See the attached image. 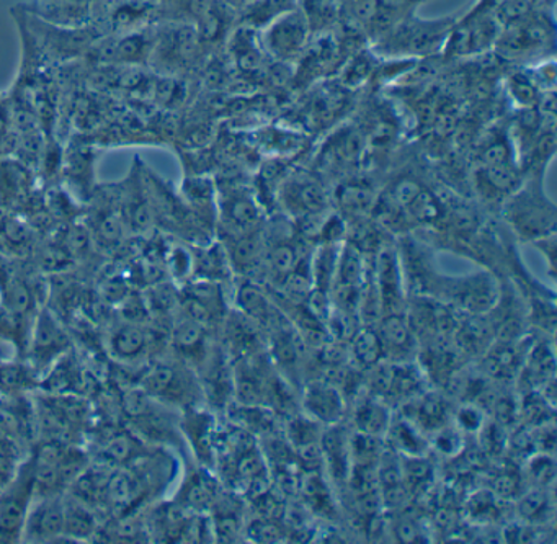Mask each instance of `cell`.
<instances>
[{"instance_id":"cell-39","label":"cell","mask_w":557,"mask_h":544,"mask_svg":"<svg viewBox=\"0 0 557 544\" xmlns=\"http://www.w3.org/2000/svg\"><path fill=\"white\" fill-rule=\"evenodd\" d=\"M276 537H280V531L278 528H276V524L263 523L257 527L256 540L275 541Z\"/></svg>"},{"instance_id":"cell-32","label":"cell","mask_w":557,"mask_h":544,"mask_svg":"<svg viewBox=\"0 0 557 544\" xmlns=\"http://www.w3.org/2000/svg\"><path fill=\"white\" fill-rule=\"evenodd\" d=\"M4 299L14 316L25 314L30 309V289L17 275L4 276Z\"/></svg>"},{"instance_id":"cell-12","label":"cell","mask_w":557,"mask_h":544,"mask_svg":"<svg viewBox=\"0 0 557 544\" xmlns=\"http://www.w3.org/2000/svg\"><path fill=\"white\" fill-rule=\"evenodd\" d=\"M35 489V474L21 479L0 497V543L21 536L28 515L30 495Z\"/></svg>"},{"instance_id":"cell-4","label":"cell","mask_w":557,"mask_h":544,"mask_svg":"<svg viewBox=\"0 0 557 544\" xmlns=\"http://www.w3.org/2000/svg\"><path fill=\"white\" fill-rule=\"evenodd\" d=\"M500 25L491 12H475L469 9L456 18L446 37L440 58L443 63H462L492 53L497 44Z\"/></svg>"},{"instance_id":"cell-34","label":"cell","mask_w":557,"mask_h":544,"mask_svg":"<svg viewBox=\"0 0 557 544\" xmlns=\"http://www.w3.org/2000/svg\"><path fill=\"white\" fill-rule=\"evenodd\" d=\"M484 425V412L478 406H462L456 412V426L459 432L475 433Z\"/></svg>"},{"instance_id":"cell-14","label":"cell","mask_w":557,"mask_h":544,"mask_svg":"<svg viewBox=\"0 0 557 544\" xmlns=\"http://www.w3.org/2000/svg\"><path fill=\"white\" fill-rule=\"evenodd\" d=\"M384 355H393L397 363L409 361V355L416 347V332L410 327L409 319L404 312L384 314L381 319L380 332Z\"/></svg>"},{"instance_id":"cell-7","label":"cell","mask_w":557,"mask_h":544,"mask_svg":"<svg viewBox=\"0 0 557 544\" xmlns=\"http://www.w3.org/2000/svg\"><path fill=\"white\" fill-rule=\"evenodd\" d=\"M260 44L273 63L295 66L311 40L312 32L301 8L286 12L259 32Z\"/></svg>"},{"instance_id":"cell-28","label":"cell","mask_w":557,"mask_h":544,"mask_svg":"<svg viewBox=\"0 0 557 544\" xmlns=\"http://www.w3.org/2000/svg\"><path fill=\"white\" fill-rule=\"evenodd\" d=\"M337 200L341 203L342 210L360 217L361 213H367L373 207L374 194L367 184L348 182V184L342 185L338 188Z\"/></svg>"},{"instance_id":"cell-19","label":"cell","mask_w":557,"mask_h":544,"mask_svg":"<svg viewBox=\"0 0 557 544\" xmlns=\"http://www.w3.org/2000/svg\"><path fill=\"white\" fill-rule=\"evenodd\" d=\"M184 200L190 207V213L201 220H214L218 218V190L213 182L208 177H190L184 182Z\"/></svg>"},{"instance_id":"cell-2","label":"cell","mask_w":557,"mask_h":544,"mask_svg":"<svg viewBox=\"0 0 557 544\" xmlns=\"http://www.w3.org/2000/svg\"><path fill=\"white\" fill-rule=\"evenodd\" d=\"M556 5H543L508 27L500 28L494 53L507 66H530L556 58Z\"/></svg>"},{"instance_id":"cell-9","label":"cell","mask_w":557,"mask_h":544,"mask_svg":"<svg viewBox=\"0 0 557 544\" xmlns=\"http://www.w3.org/2000/svg\"><path fill=\"white\" fill-rule=\"evenodd\" d=\"M226 227L227 236L239 237L259 231L262 210L259 201L246 188H231L224 197L218 195V218Z\"/></svg>"},{"instance_id":"cell-3","label":"cell","mask_w":557,"mask_h":544,"mask_svg":"<svg viewBox=\"0 0 557 544\" xmlns=\"http://www.w3.org/2000/svg\"><path fill=\"white\" fill-rule=\"evenodd\" d=\"M544 175H527L520 187L505 198L502 214L515 236L533 244L556 234V205L544 191Z\"/></svg>"},{"instance_id":"cell-18","label":"cell","mask_w":557,"mask_h":544,"mask_svg":"<svg viewBox=\"0 0 557 544\" xmlns=\"http://www.w3.org/2000/svg\"><path fill=\"white\" fill-rule=\"evenodd\" d=\"M298 5L299 0H252L243 11L237 12L236 25L260 32Z\"/></svg>"},{"instance_id":"cell-11","label":"cell","mask_w":557,"mask_h":544,"mask_svg":"<svg viewBox=\"0 0 557 544\" xmlns=\"http://www.w3.org/2000/svg\"><path fill=\"white\" fill-rule=\"evenodd\" d=\"M302 409L309 419L321 425L341 423L345 416V400L341 387L329 381H311L302 393Z\"/></svg>"},{"instance_id":"cell-22","label":"cell","mask_w":557,"mask_h":544,"mask_svg":"<svg viewBox=\"0 0 557 544\" xmlns=\"http://www.w3.org/2000/svg\"><path fill=\"white\" fill-rule=\"evenodd\" d=\"M387 433L393 440V448L404 456H425L429 442L423 438L422 430L409 417L391 422Z\"/></svg>"},{"instance_id":"cell-38","label":"cell","mask_w":557,"mask_h":544,"mask_svg":"<svg viewBox=\"0 0 557 544\" xmlns=\"http://www.w3.org/2000/svg\"><path fill=\"white\" fill-rule=\"evenodd\" d=\"M396 534L400 541H406V543H413V541H419V537H422L420 524L412 520H406L397 524Z\"/></svg>"},{"instance_id":"cell-37","label":"cell","mask_w":557,"mask_h":544,"mask_svg":"<svg viewBox=\"0 0 557 544\" xmlns=\"http://www.w3.org/2000/svg\"><path fill=\"white\" fill-rule=\"evenodd\" d=\"M28 376L21 367L0 368V387H18L27 383Z\"/></svg>"},{"instance_id":"cell-25","label":"cell","mask_w":557,"mask_h":544,"mask_svg":"<svg viewBox=\"0 0 557 544\" xmlns=\"http://www.w3.org/2000/svg\"><path fill=\"white\" fill-rule=\"evenodd\" d=\"M485 368L494 378H510L520 370V348L510 342H502L488 350L485 357Z\"/></svg>"},{"instance_id":"cell-40","label":"cell","mask_w":557,"mask_h":544,"mask_svg":"<svg viewBox=\"0 0 557 544\" xmlns=\"http://www.w3.org/2000/svg\"><path fill=\"white\" fill-rule=\"evenodd\" d=\"M495 489H497L498 494L504 495V497H510L515 492V484L510 481L508 475H502V478L497 479V482H495Z\"/></svg>"},{"instance_id":"cell-23","label":"cell","mask_w":557,"mask_h":544,"mask_svg":"<svg viewBox=\"0 0 557 544\" xmlns=\"http://www.w3.org/2000/svg\"><path fill=\"white\" fill-rule=\"evenodd\" d=\"M141 494V484L128 472H115L106 482L103 498L113 511H123L132 507L133 502Z\"/></svg>"},{"instance_id":"cell-26","label":"cell","mask_w":557,"mask_h":544,"mask_svg":"<svg viewBox=\"0 0 557 544\" xmlns=\"http://www.w3.org/2000/svg\"><path fill=\"white\" fill-rule=\"evenodd\" d=\"M205 331L207 327L198 324L194 319L184 318L175 324L172 341L182 354L187 357H198L205 348Z\"/></svg>"},{"instance_id":"cell-1","label":"cell","mask_w":557,"mask_h":544,"mask_svg":"<svg viewBox=\"0 0 557 544\" xmlns=\"http://www.w3.org/2000/svg\"><path fill=\"white\" fill-rule=\"evenodd\" d=\"M456 18H422L417 11L410 12L368 47L381 60L422 61L440 57Z\"/></svg>"},{"instance_id":"cell-24","label":"cell","mask_w":557,"mask_h":544,"mask_svg":"<svg viewBox=\"0 0 557 544\" xmlns=\"http://www.w3.org/2000/svg\"><path fill=\"white\" fill-rule=\"evenodd\" d=\"M348 355L351 360L363 368L370 370L371 367L383 360V344H381L380 334L374 332L371 327L358 329L351 335L350 347H348Z\"/></svg>"},{"instance_id":"cell-31","label":"cell","mask_w":557,"mask_h":544,"mask_svg":"<svg viewBox=\"0 0 557 544\" xmlns=\"http://www.w3.org/2000/svg\"><path fill=\"white\" fill-rule=\"evenodd\" d=\"M322 425L308 416L295 417L288 423V438L295 448L299 446L311 445V443H321Z\"/></svg>"},{"instance_id":"cell-21","label":"cell","mask_w":557,"mask_h":544,"mask_svg":"<svg viewBox=\"0 0 557 544\" xmlns=\"http://www.w3.org/2000/svg\"><path fill=\"white\" fill-rule=\"evenodd\" d=\"M148 347V335L135 324H125L116 329L110 338L113 357L122 361L138 360Z\"/></svg>"},{"instance_id":"cell-20","label":"cell","mask_w":557,"mask_h":544,"mask_svg":"<svg viewBox=\"0 0 557 544\" xmlns=\"http://www.w3.org/2000/svg\"><path fill=\"white\" fill-rule=\"evenodd\" d=\"M355 422H357L358 432L373 436L384 435L389 429V409L383 399L370 394L358 404L357 410H355Z\"/></svg>"},{"instance_id":"cell-33","label":"cell","mask_w":557,"mask_h":544,"mask_svg":"<svg viewBox=\"0 0 557 544\" xmlns=\"http://www.w3.org/2000/svg\"><path fill=\"white\" fill-rule=\"evenodd\" d=\"M433 446H435L442 455L456 456L462 449L461 432H459L458 429L442 426V429L436 430Z\"/></svg>"},{"instance_id":"cell-29","label":"cell","mask_w":557,"mask_h":544,"mask_svg":"<svg viewBox=\"0 0 557 544\" xmlns=\"http://www.w3.org/2000/svg\"><path fill=\"white\" fill-rule=\"evenodd\" d=\"M96 530L94 515L84 507L83 502L77 500L64 504V534L74 537H87Z\"/></svg>"},{"instance_id":"cell-5","label":"cell","mask_w":557,"mask_h":544,"mask_svg":"<svg viewBox=\"0 0 557 544\" xmlns=\"http://www.w3.org/2000/svg\"><path fill=\"white\" fill-rule=\"evenodd\" d=\"M203 47L197 27L188 22L175 21L156 30L154 47L149 61L164 67L162 74L175 76L197 63Z\"/></svg>"},{"instance_id":"cell-10","label":"cell","mask_w":557,"mask_h":544,"mask_svg":"<svg viewBox=\"0 0 557 544\" xmlns=\"http://www.w3.org/2000/svg\"><path fill=\"white\" fill-rule=\"evenodd\" d=\"M143 390L154 397V399L165 400V403L178 404L188 403L194 397L190 376L181 368L171 363H158L146 371L143 378Z\"/></svg>"},{"instance_id":"cell-30","label":"cell","mask_w":557,"mask_h":544,"mask_svg":"<svg viewBox=\"0 0 557 544\" xmlns=\"http://www.w3.org/2000/svg\"><path fill=\"white\" fill-rule=\"evenodd\" d=\"M518 514L530 524L543 523L553 514V504L546 492L531 491L518 502Z\"/></svg>"},{"instance_id":"cell-8","label":"cell","mask_w":557,"mask_h":544,"mask_svg":"<svg viewBox=\"0 0 557 544\" xmlns=\"http://www.w3.org/2000/svg\"><path fill=\"white\" fill-rule=\"evenodd\" d=\"M282 208L296 221L327 210L329 197L322 182L308 171H293L280 182Z\"/></svg>"},{"instance_id":"cell-35","label":"cell","mask_w":557,"mask_h":544,"mask_svg":"<svg viewBox=\"0 0 557 544\" xmlns=\"http://www.w3.org/2000/svg\"><path fill=\"white\" fill-rule=\"evenodd\" d=\"M136 446L133 445V440L126 435L115 436L110 440L106 446V456L110 461L126 462L129 461L132 455H135Z\"/></svg>"},{"instance_id":"cell-15","label":"cell","mask_w":557,"mask_h":544,"mask_svg":"<svg viewBox=\"0 0 557 544\" xmlns=\"http://www.w3.org/2000/svg\"><path fill=\"white\" fill-rule=\"evenodd\" d=\"M67 347H70V338L60 322L50 312H41L35 325L34 341H32V354L37 363H50L58 355H63Z\"/></svg>"},{"instance_id":"cell-13","label":"cell","mask_w":557,"mask_h":544,"mask_svg":"<svg viewBox=\"0 0 557 544\" xmlns=\"http://www.w3.org/2000/svg\"><path fill=\"white\" fill-rule=\"evenodd\" d=\"M156 32L133 30L120 35L112 44H103L102 57L115 63L126 64V66H136V64L146 63L151 58L152 47H154Z\"/></svg>"},{"instance_id":"cell-16","label":"cell","mask_w":557,"mask_h":544,"mask_svg":"<svg viewBox=\"0 0 557 544\" xmlns=\"http://www.w3.org/2000/svg\"><path fill=\"white\" fill-rule=\"evenodd\" d=\"M28 540L51 541L64 534V504L57 498L41 502L27 515L24 527Z\"/></svg>"},{"instance_id":"cell-17","label":"cell","mask_w":557,"mask_h":544,"mask_svg":"<svg viewBox=\"0 0 557 544\" xmlns=\"http://www.w3.org/2000/svg\"><path fill=\"white\" fill-rule=\"evenodd\" d=\"M322 461L327 466L332 478L347 481L351 469L350 436L338 423L329 425L321 436Z\"/></svg>"},{"instance_id":"cell-36","label":"cell","mask_w":557,"mask_h":544,"mask_svg":"<svg viewBox=\"0 0 557 544\" xmlns=\"http://www.w3.org/2000/svg\"><path fill=\"white\" fill-rule=\"evenodd\" d=\"M530 474L537 484L546 485L547 482L553 481L554 478L553 459L547 458V456L534 458L533 461H531Z\"/></svg>"},{"instance_id":"cell-6","label":"cell","mask_w":557,"mask_h":544,"mask_svg":"<svg viewBox=\"0 0 557 544\" xmlns=\"http://www.w3.org/2000/svg\"><path fill=\"white\" fill-rule=\"evenodd\" d=\"M301 113L309 132H331L350 115L351 97L355 92L342 86L337 79L322 81L302 90Z\"/></svg>"},{"instance_id":"cell-27","label":"cell","mask_w":557,"mask_h":544,"mask_svg":"<svg viewBox=\"0 0 557 544\" xmlns=\"http://www.w3.org/2000/svg\"><path fill=\"white\" fill-rule=\"evenodd\" d=\"M446 417H448V406L443 397L425 394L417 404L416 417H410V420L422 429L438 430L445 426Z\"/></svg>"}]
</instances>
